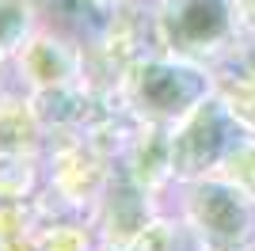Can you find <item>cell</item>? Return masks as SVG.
<instances>
[{"instance_id":"7a4b0ae2","label":"cell","mask_w":255,"mask_h":251,"mask_svg":"<svg viewBox=\"0 0 255 251\" xmlns=\"http://www.w3.org/2000/svg\"><path fill=\"white\" fill-rule=\"evenodd\" d=\"M240 23L236 0H160L156 8L160 46L191 61L217 57L236 38Z\"/></svg>"},{"instance_id":"277c9868","label":"cell","mask_w":255,"mask_h":251,"mask_svg":"<svg viewBox=\"0 0 255 251\" xmlns=\"http://www.w3.org/2000/svg\"><path fill=\"white\" fill-rule=\"evenodd\" d=\"M31 31V11L23 0H0V50L11 53L27 42Z\"/></svg>"},{"instance_id":"3957f363","label":"cell","mask_w":255,"mask_h":251,"mask_svg":"<svg viewBox=\"0 0 255 251\" xmlns=\"http://www.w3.org/2000/svg\"><path fill=\"white\" fill-rule=\"evenodd\" d=\"M76 57L53 38H34L23 46V73L34 80V88H61L76 84Z\"/></svg>"},{"instance_id":"5b68a950","label":"cell","mask_w":255,"mask_h":251,"mask_svg":"<svg viewBox=\"0 0 255 251\" xmlns=\"http://www.w3.org/2000/svg\"><path fill=\"white\" fill-rule=\"evenodd\" d=\"M240 8V19H255V0H236Z\"/></svg>"},{"instance_id":"6da1fadb","label":"cell","mask_w":255,"mask_h":251,"mask_svg":"<svg viewBox=\"0 0 255 251\" xmlns=\"http://www.w3.org/2000/svg\"><path fill=\"white\" fill-rule=\"evenodd\" d=\"M126 95L152 122H183L213 95V80L198 61L164 50V57H137L126 69Z\"/></svg>"}]
</instances>
